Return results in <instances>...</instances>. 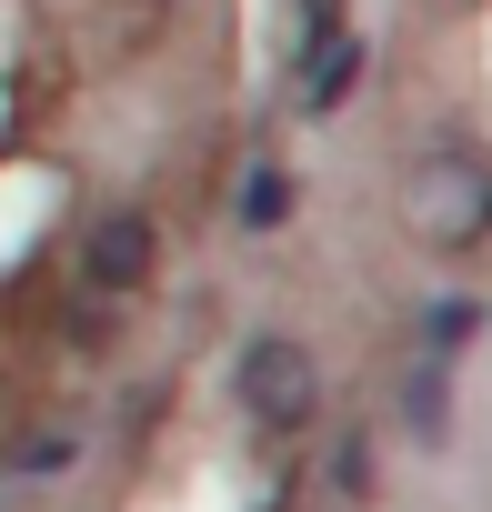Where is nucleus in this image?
I'll list each match as a JSON object with an SVG mask.
<instances>
[{"label":"nucleus","instance_id":"obj_7","mask_svg":"<svg viewBox=\"0 0 492 512\" xmlns=\"http://www.w3.org/2000/svg\"><path fill=\"white\" fill-rule=\"evenodd\" d=\"M482 322H492V312H482L472 292H442V302L422 312V342H412V352H422V362H452V352H462V342H472Z\"/></svg>","mask_w":492,"mask_h":512},{"label":"nucleus","instance_id":"obj_9","mask_svg":"<svg viewBox=\"0 0 492 512\" xmlns=\"http://www.w3.org/2000/svg\"><path fill=\"white\" fill-rule=\"evenodd\" d=\"M101 11H131V21H171L181 0H101Z\"/></svg>","mask_w":492,"mask_h":512},{"label":"nucleus","instance_id":"obj_6","mask_svg":"<svg viewBox=\"0 0 492 512\" xmlns=\"http://www.w3.org/2000/svg\"><path fill=\"white\" fill-rule=\"evenodd\" d=\"M231 221L252 231V241H272V231L292 221V171H282V161H241V181H231Z\"/></svg>","mask_w":492,"mask_h":512},{"label":"nucleus","instance_id":"obj_3","mask_svg":"<svg viewBox=\"0 0 492 512\" xmlns=\"http://www.w3.org/2000/svg\"><path fill=\"white\" fill-rule=\"evenodd\" d=\"M412 221H422L432 241H482V221H492V181H482L472 161H432L422 191H412Z\"/></svg>","mask_w":492,"mask_h":512},{"label":"nucleus","instance_id":"obj_2","mask_svg":"<svg viewBox=\"0 0 492 512\" xmlns=\"http://www.w3.org/2000/svg\"><path fill=\"white\" fill-rule=\"evenodd\" d=\"M161 251H171V241H161V221H151L141 201H121V211H101V221L81 231L71 282H81L91 302H111V312H121V302H141V292L161 282Z\"/></svg>","mask_w":492,"mask_h":512},{"label":"nucleus","instance_id":"obj_1","mask_svg":"<svg viewBox=\"0 0 492 512\" xmlns=\"http://www.w3.org/2000/svg\"><path fill=\"white\" fill-rule=\"evenodd\" d=\"M231 402H241V422L272 432V442L312 432L322 422V352L292 342V332H252L231 352Z\"/></svg>","mask_w":492,"mask_h":512},{"label":"nucleus","instance_id":"obj_4","mask_svg":"<svg viewBox=\"0 0 492 512\" xmlns=\"http://www.w3.org/2000/svg\"><path fill=\"white\" fill-rule=\"evenodd\" d=\"M362 71H372V41H362V31H342V41H312V51H292V101L322 121V111H342V101L362 91Z\"/></svg>","mask_w":492,"mask_h":512},{"label":"nucleus","instance_id":"obj_8","mask_svg":"<svg viewBox=\"0 0 492 512\" xmlns=\"http://www.w3.org/2000/svg\"><path fill=\"white\" fill-rule=\"evenodd\" d=\"M332 492H342V502H362V492H372V442H362V432L332 452Z\"/></svg>","mask_w":492,"mask_h":512},{"label":"nucleus","instance_id":"obj_10","mask_svg":"<svg viewBox=\"0 0 492 512\" xmlns=\"http://www.w3.org/2000/svg\"><path fill=\"white\" fill-rule=\"evenodd\" d=\"M482 231H492V221H482Z\"/></svg>","mask_w":492,"mask_h":512},{"label":"nucleus","instance_id":"obj_5","mask_svg":"<svg viewBox=\"0 0 492 512\" xmlns=\"http://www.w3.org/2000/svg\"><path fill=\"white\" fill-rule=\"evenodd\" d=\"M402 432L422 442V452H442L452 442V362H402Z\"/></svg>","mask_w":492,"mask_h":512}]
</instances>
